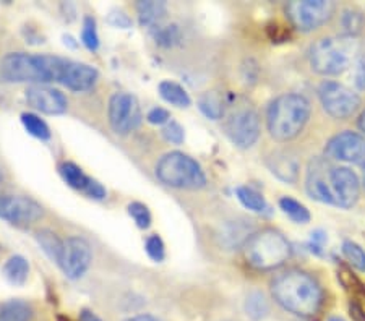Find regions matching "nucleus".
Returning a JSON list of instances; mask_svg holds the SVG:
<instances>
[{
  "label": "nucleus",
  "mask_w": 365,
  "mask_h": 321,
  "mask_svg": "<svg viewBox=\"0 0 365 321\" xmlns=\"http://www.w3.org/2000/svg\"><path fill=\"white\" fill-rule=\"evenodd\" d=\"M271 294L284 310L299 316H314L323 303V290L310 274L289 270L276 276Z\"/></svg>",
  "instance_id": "f257e3e1"
},
{
  "label": "nucleus",
  "mask_w": 365,
  "mask_h": 321,
  "mask_svg": "<svg viewBox=\"0 0 365 321\" xmlns=\"http://www.w3.org/2000/svg\"><path fill=\"white\" fill-rule=\"evenodd\" d=\"M67 59L49 54L10 52L0 62V80L5 83L60 81Z\"/></svg>",
  "instance_id": "f03ea898"
},
{
  "label": "nucleus",
  "mask_w": 365,
  "mask_h": 321,
  "mask_svg": "<svg viewBox=\"0 0 365 321\" xmlns=\"http://www.w3.org/2000/svg\"><path fill=\"white\" fill-rule=\"evenodd\" d=\"M362 57V42L351 34L323 38L310 47L312 68L325 77L344 73Z\"/></svg>",
  "instance_id": "7ed1b4c3"
},
{
  "label": "nucleus",
  "mask_w": 365,
  "mask_h": 321,
  "mask_svg": "<svg viewBox=\"0 0 365 321\" xmlns=\"http://www.w3.org/2000/svg\"><path fill=\"white\" fill-rule=\"evenodd\" d=\"M312 114L310 103L301 94H283L268 107V131L278 142H289L305 129Z\"/></svg>",
  "instance_id": "20e7f679"
},
{
  "label": "nucleus",
  "mask_w": 365,
  "mask_h": 321,
  "mask_svg": "<svg viewBox=\"0 0 365 321\" xmlns=\"http://www.w3.org/2000/svg\"><path fill=\"white\" fill-rule=\"evenodd\" d=\"M242 248L249 265L260 271H271L283 266L292 253L288 239L275 229L253 232Z\"/></svg>",
  "instance_id": "39448f33"
},
{
  "label": "nucleus",
  "mask_w": 365,
  "mask_h": 321,
  "mask_svg": "<svg viewBox=\"0 0 365 321\" xmlns=\"http://www.w3.org/2000/svg\"><path fill=\"white\" fill-rule=\"evenodd\" d=\"M156 177L167 187L197 190L206 185V175L200 162L180 151L167 153L158 161Z\"/></svg>",
  "instance_id": "423d86ee"
},
{
  "label": "nucleus",
  "mask_w": 365,
  "mask_h": 321,
  "mask_svg": "<svg viewBox=\"0 0 365 321\" xmlns=\"http://www.w3.org/2000/svg\"><path fill=\"white\" fill-rule=\"evenodd\" d=\"M224 131L237 148L249 149L260 138V117L250 105H237L224 118Z\"/></svg>",
  "instance_id": "0eeeda50"
},
{
  "label": "nucleus",
  "mask_w": 365,
  "mask_h": 321,
  "mask_svg": "<svg viewBox=\"0 0 365 321\" xmlns=\"http://www.w3.org/2000/svg\"><path fill=\"white\" fill-rule=\"evenodd\" d=\"M334 2L331 0H302L286 5V15L294 28L309 33L323 26L334 13Z\"/></svg>",
  "instance_id": "6e6552de"
},
{
  "label": "nucleus",
  "mask_w": 365,
  "mask_h": 321,
  "mask_svg": "<svg viewBox=\"0 0 365 321\" xmlns=\"http://www.w3.org/2000/svg\"><path fill=\"white\" fill-rule=\"evenodd\" d=\"M318 98L325 112L334 118H349L357 112L360 98L353 90L336 81H323L318 86Z\"/></svg>",
  "instance_id": "1a4fd4ad"
},
{
  "label": "nucleus",
  "mask_w": 365,
  "mask_h": 321,
  "mask_svg": "<svg viewBox=\"0 0 365 321\" xmlns=\"http://www.w3.org/2000/svg\"><path fill=\"white\" fill-rule=\"evenodd\" d=\"M109 124L117 135H127L142 122V109L130 93H116L109 101Z\"/></svg>",
  "instance_id": "9d476101"
},
{
  "label": "nucleus",
  "mask_w": 365,
  "mask_h": 321,
  "mask_svg": "<svg viewBox=\"0 0 365 321\" xmlns=\"http://www.w3.org/2000/svg\"><path fill=\"white\" fill-rule=\"evenodd\" d=\"M42 206L23 195H0V219L13 226H32L42 218Z\"/></svg>",
  "instance_id": "9b49d317"
},
{
  "label": "nucleus",
  "mask_w": 365,
  "mask_h": 321,
  "mask_svg": "<svg viewBox=\"0 0 365 321\" xmlns=\"http://www.w3.org/2000/svg\"><path fill=\"white\" fill-rule=\"evenodd\" d=\"M93 261V252L90 244L83 237H68L64 240L62 255L57 265L64 271L68 279H80L90 270Z\"/></svg>",
  "instance_id": "f8f14e48"
},
{
  "label": "nucleus",
  "mask_w": 365,
  "mask_h": 321,
  "mask_svg": "<svg viewBox=\"0 0 365 321\" xmlns=\"http://www.w3.org/2000/svg\"><path fill=\"white\" fill-rule=\"evenodd\" d=\"M325 155L347 164H365V136L357 131H342L329 140Z\"/></svg>",
  "instance_id": "ddd939ff"
},
{
  "label": "nucleus",
  "mask_w": 365,
  "mask_h": 321,
  "mask_svg": "<svg viewBox=\"0 0 365 321\" xmlns=\"http://www.w3.org/2000/svg\"><path fill=\"white\" fill-rule=\"evenodd\" d=\"M329 185H331L336 206L349 209L357 203L360 195V183L349 167H329Z\"/></svg>",
  "instance_id": "4468645a"
},
{
  "label": "nucleus",
  "mask_w": 365,
  "mask_h": 321,
  "mask_svg": "<svg viewBox=\"0 0 365 321\" xmlns=\"http://www.w3.org/2000/svg\"><path fill=\"white\" fill-rule=\"evenodd\" d=\"M26 103L36 111L47 114V116H59L68 107V101L64 93L49 86L33 85L26 90Z\"/></svg>",
  "instance_id": "2eb2a0df"
},
{
  "label": "nucleus",
  "mask_w": 365,
  "mask_h": 321,
  "mask_svg": "<svg viewBox=\"0 0 365 321\" xmlns=\"http://www.w3.org/2000/svg\"><path fill=\"white\" fill-rule=\"evenodd\" d=\"M329 167L322 159H315L310 162L309 172H307V193L310 198L320 201L325 205H334L336 206V200H334L331 185H329Z\"/></svg>",
  "instance_id": "dca6fc26"
},
{
  "label": "nucleus",
  "mask_w": 365,
  "mask_h": 321,
  "mask_svg": "<svg viewBox=\"0 0 365 321\" xmlns=\"http://www.w3.org/2000/svg\"><path fill=\"white\" fill-rule=\"evenodd\" d=\"M59 172L65 182H67V185L75 188V190L83 192L90 198L104 200L105 195H108L105 188L101 185L98 180L88 177V175L83 172L81 167L73 164V162H62V164L59 166Z\"/></svg>",
  "instance_id": "f3484780"
},
{
  "label": "nucleus",
  "mask_w": 365,
  "mask_h": 321,
  "mask_svg": "<svg viewBox=\"0 0 365 321\" xmlns=\"http://www.w3.org/2000/svg\"><path fill=\"white\" fill-rule=\"evenodd\" d=\"M98 78L99 73L93 65L67 60L62 77H60V83L64 86H67L68 90L80 93V91L91 90L96 85V81H98Z\"/></svg>",
  "instance_id": "a211bd4d"
},
{
  "label": "nucleus",
  "mask_w": 365,
  "mask_h": 321,
  "mask_svg": "<svg viewBox=\"0 0 365 321\" xmlns=\"http://www.w3.org/2000/svg\"><path fill=\"white\" fill-rule=\"evenodd\" d=\"M268 167L286 183H296L301 174V161L291 151H276L268 157Z\"/></svg>",
  "instance_id": "6ab92c4d"
},
{
  "label": "nucleus",
  "mask_w": 365,
  "mask_h": 321,
  "mask_svg": "<svg viewBox=\"0 0 365 321\" xmlns=\"http://www.w3.org/2000/svg\"><path fill=\"white\" fill-rule=\"evenodd\" d=\"M253 229L250 224L245 221H229L224 224L219 232V242L226 248H236V247H244L245 242L253 235Z\"/></svg>",
  "instance_id": "aec40b11"
},
{
  "label": "nucleus",
  "mask_w": 365,
  "mask_h": 321,
  "mask_svg": "<svg viewBox=\"0 0 365 321\" xmlns=\"http://www.w3.org/2000/svg\"><path fill=\"white\" fill-rule=\"evenodd\" d=\"M167 7L166 2H156V0H142L136 3V13H138L140 25L147 28H158L161 20L166 16Z\"/></svg>",
  "instance_id": "412c9836"
},
{
  "label": "nucleus",
  "mask_w": 365,
  "mask_h": 321,
  "mask_svg": "<svg viewBox=\"0 0 365 321\" xmlns=\"http://www.w3.org/2000/svg\"><path fill=\"white\" fill-rule=\"evenodd\" d=\"M3 278L12 285H25L29 274V263L28 259L21 255H13L5 261L2 268Z\"/></svg>",
  "instance_id": "4be33fe9"
},
{
  "label": "nucleus",
  "mask_w": 365,
  "mask_h": 321,
  "mask_svg": "<svg viewBox=\"0 0 365 321\" xmlns=\"http://www.w3.org/2000/svg\"><path fill=\"white\" fill-rule=\"evenodd\" d=\"M226 105L224 94L219 91H206L199 99L200 111L211 120H221L226 116Z\"/></svg>",
  "instance_id": "5701e85b"
},
{
  "label": "nucleus",
  "mask_w": 365,
  "mask_h": 321,
  "mask_svg": "<svg viewBox=\"0 0 365 321\" xmlns=\"http://www.w3.org/2000/svg\"><path fill=\"white\" fill-rule=\"evenodd\" d=\"M158 90H160L161 98L164 99L166 103L175 105V107L186 109L192 104V99L190 96H188L187 90L182 85H179V83L164 80L160 83Z\"/></svg>",
  "instance_id": "b1692460"
},
{
  "label": "nucleus",
  "mask_w": 365,
  "mask_h": 321,
  "mask_svg": "<svg viewBox=\"0 0 365 321\" xmlns=\"http://www.w3.org/2000/svg\"><path fill=\"white\" fill-rule=\"evenodd\" d=\"M33 307L20 298H12L0 305V321H32Z\"/></svg>",
  "instance_id": "393cba45"
},
{
  "label": "nucleus",
  "mask_w": 365,
  "mask_h": 321,
  "mask_svg": "<svg viewBox=\"0 0 365 321\" xmlns=\"http://www.w3.org/2000/svg\"><path fill=\"white\" fill-rule=\"evenodd\" d=\"M244 309H245V313H247L250 320L262 321V320L266 318L268 311H270V305H268L265 294L255 290V292H250L247 298H245Z\"/></svg>",
  "instance_id": "a878e982"
},
{
  "label": "nucleus",
  "mask_w": 365,
  "mask_h": 321,
  "mask_svg": "<svg viewBox=\"0 0 365 321\" xmlns=\"http://www.w3.org/2000/svg\"><path fill=\"white\" fill-rule=\"evenodd\" d=\"M36 240L39 244V247L42 248V252L49 257L52 261L59 263L60 255H62V248H64V240H60L57 234H54L52 231H39L36 234Z\"/></svg>",
  "instance_id": "bb28decb"
},
{
  "label": "nucleus",
  "mask_w": 365,
  "mask_h": 321,
  "mask_svg": "<svg viewBox=\"0 0 365 321\" xmlns=\"http://www.w3.org/2000/svg\"><path fill=\"white\" fill-rule=\"evenodd\" d=\"M21 124H23L26 131H28L29 135H33L34 138L41 140V142H47V140H51L52 133H51L49 125H47L41 117L36 116V114H32V112L21 114Z\"/></svg>",
  "instance_id": "cd10ccee"
},
{
  "label": "nucleus",
  "mask_w": 365,
  "mask_h": 321,
  "mask_svg": "<svg viewBox=\"0 0 365 321\" xmlns=\"http://www.w3.org/2000/svg\"><path fill=\"white\" fill-rule=\"evenodd\" d=\"M236 195L239 198V201L245 208L253 211V213H265L268 209L266 200L263 198L262 193H258L257 190L250 187H237L236 188Z\"/></svg>",
  "instance_id": "c85d7f7f"
},
{
  "label": "nucleus",
  "mask_w": 365,
  "mask_h": 321,
  "mask_svg": "<svg viewBox=\"0 0 365 321\" xmlns=\"http://www.w3.org/2000/svg\"><path fill=\"white\" fill-rule=\"evenodd\" d=\"M279 208L283 209V213L286 214V216H288L289 219H292L294 222H297V224L310 222V211L291 196L281 198Z\"/></svg>",
  "instance_id": "c756f323"
},
{
  "label": "nucleus",
  "mask_w": 365,
  "mask_h": 321,
  "mask_svg": "<svg viewBox=\"0 0 365 321\" xmlns=\"http://www.w3.org/2000/svg\"><path fill=\"white\" fill-rule=\"evenodd\" d=\"M341 250L344 258L355 268V270L360 272L365 271V250L360 247L359 244H355L353 240H344L342 242Z\"/></svg>",
  "instance_id": "7c9ffc66"
},
{
  "label": "nucleus",
  "mask_w": 365,
  "mask_h": 321,
  "mask_svg": "<svg viewBox=\"0 0 365 321\" xmlns=\"http://www.w3.org/2000/svg\"><path fill=\"white\" fill-rule=\"evenodd\" d=\"M81 42L85 44L86 49L91 52L99 49V34H98V28H96V20L90 15H86L85 18H83Z\"/></svg>",
  "instance_id": "2f4dec72"
},
{
  "label": "nucleus",
  "mask_w": 365,
  "mask_h": 321,
  "mask_svg": "<svg viewBox=\"0 0 365 321\" xmlns=\"http://www.w3.org/2000/svg\"><path fill=\"white\" fill-rule=\"evenodd\" d=\"M127 209H129L130 218L135 221L136 227L144 231V229L151 226V211H149L147 205L140 203V201H134V203L127 206Z\"/></svg>",
  "instance_id": "473e14b6"
},
{
  "label": "nucleus",
  "mask_w": 365,
  "mask_h": 321,
  "mask_svg": "<svg viewBox=\"0 0 365 321\" xmlns=\"http://www.w3.org/2000/svg\"><path fill=\"white\" fill-rule=\"evenodd\" d=\"M156 44L162 47H173L180 41V29L179 26L169 25V26H158L155 31Z\"/></svg>",
  "instance_id": "72a5a7b5"
},
{
  "label": "nucleus",
  "mask_w": 365,
  "mask_h": 321,
  "mask_svg": "<svg viewBox=\"0 0 365 321\" xmlns=\"http://www.w3.org/2000/svg\"><path fill=\"white\" fill-rule=\"evenodd\" d=\"M144 250H147L148 257L156 263H161L162 259L166 258L164 242H162V239L158 234H153L148 237L147 242H144Z\"/></svg>",
  "instance_id": "f704fd0d"
},
{
  "label": "nucleus",
  "mask_w": 365,
  "mask_h": 321,
  "mask_svg": "<svg viewBox=\"0 0 365 321\" xmlns=\"http://www.w3.org/2000/svg\"><path fill=\"white\" fill-rule=\"evenodd\" d=\"M341 23H342V26H344L346 34H351V36H357L360 28L364 26V16L355 10H346L344 13H342Z\"/></svg>",
  "instance_id": "c9c22d12"
},
{
  "label": "nucleus",
  "mask_w": 365,
  "mask_h": 321,
  "mask_svg": "<svg viewBox=\"0 0 365 321\" xmlns=\"http://www.w3.org/2000/svg\"><path fill=\"white\" fill-rule=\"evenodd\" d=\"M162 136H164L169 143L182 144L184 140H186V130H184V127L180 125L177 120L171 118V120L162 127Z\"/></svg>",
  "instance_id": "e433bc0d"
},
{
  "label": "nucleus",
  "mask_w": 365,
  "mask_h": 321,
  "mask_svg": "<svg viewBox=\"0 0 365 321\" xmlns=\"http://www.w3.org/2000/svg\"><path fill=\"white\" fill-rule=\"evenodd\" d=\"M108 21H109V25L116 26V28H122V29H127L131 26V18L124 10H112L111 13H109Z\"/></svg>",
  "instance_id": "4c0bfd02"
},
{
  "label": "nucleus",
  "mask_w": 365,
  "mask_h": 321,
  "mask_svg": "<svg viewBox=\"0 0 365 321\" xmlns=\"http://www.w3.org/2000/svg\"><path fill=\"white\" fill-rule=\"evenodd\" d=\"M147 120L151 125H166L171 120V114L164 107H155L148 112Z\"/></svg>",
  "instance_id": "58836bf2"
},
{
  "label": "nucleus",
  "mask_w": 365,
  "mask_h": 321,
  "mask_svg": "<svg viewBox=\"0 0 365 321\" xmlns=\"http://www.w3.org/2000/svg\"><path fill=\"white\" fill-rule=\"evenodd\" d=\"M354 83L355 86H357V90L365 91V55L359 60L357 65H355Z\"/></svg>",
  "instance_id": "ea45409f"
},
{
  "label": "nucleus",
  "mask_w": 365,
  "mask_h": 321,
  "mask_svg": "<svg viewBox=\"0 0 365 321\" xmlns=\"http://www.w3.org/2000/svg\"><path fill=\"white\" fill-rule=\"evenodd\" d=\"M325 242H327V234H325L323 231H320L318 229V231L312 232V245H314L316 250H320V247H322Z\"/></svg>",
  "instance_id": "a19ab883"
},
{
  "label": "nucleus",
  "mask_w": 365,
  "mask_h": 321,
  "mask_svg": "<svg viewBox=\"0 0 365 321\" xmlns=\"http://www.w3.org/2000/svg\"><path fill=\"white\" fill-rule=\"evenodd\" d=\"M80 321H101V320L98 318V315L93 313L91 310H81Z\"/></svg>",
  "instance_id": "79ce46f5"
},
{
  "label": "nucleus",
  "mask_w": 365,
  "mask_h": 321,
  "mask_svg": "<svg viewBox=\"0 0 365 321\" xmlns=\"http://www.w3.org/2000/svg\"><path fill=\"white\" fill-rule=\"evenodd\" d=\"M125 321H160L156 318V316H153V315H136V316H131V318L129 320H125Z\"/></svg>",
  "instance_id": "37998d69"
},
{
  "label": "nucleus",
  "mask_w": 365,
  "mask_h": 321,
  "mask_svg": "<svg viewBox=\"0 0 365 321\" xmlns=\"http://www.w3.org/2000/svg\"><path fill=\"white\" fill-rule=\"evenodd\" d=\"M359 127H360V130H362L365 133V111L362 112V116H360V118H359Z\"/></svg>",
  "instance_id": "c03bdc74"
},
{
  "label": "nucleus",
  "mask_w": 365,
  "mask_h": 321,
  "mask_svg": "<svg viewBox=\"0 0 365 321\" xmlns=\"http://www.w3.org/2000/svg\"><path fill=\"white\" fill-rule=\"evenodd\" d=\"M328 321H344L341 318V316H331V318H329Z\"/></svg>",
  "instance_id": "a18cd8bd"
},
{
  "label": "nucleus",
  "mask_w": 365,
  "mask_h": 321,
  "mask_svg": "<svg viewBox=\"0 0 365 321\" xmlns=\"http://www.w3.org/2000/svg\"><path fill=\"white\" fill-rule=\"evenodd\" d=\"M0 182H2V174H0Z\"/></svg>",
  "instance_id": "49530a36"
},
{
  "label": "nucleus",
  "mask_w": 365,
  "mask_h": 321,
  "mask_svg": "<svg viewBox=\"0 0 365 321\" xmlns=\"http://www.w3.org/2000/svg\"><path fill=\"white\" fill-rule=\"evenodd\" d=\"M364 183H365V175H364Z\"/></svg>",
  "instance_id": "de8ad7c7"
}]
</instances>
